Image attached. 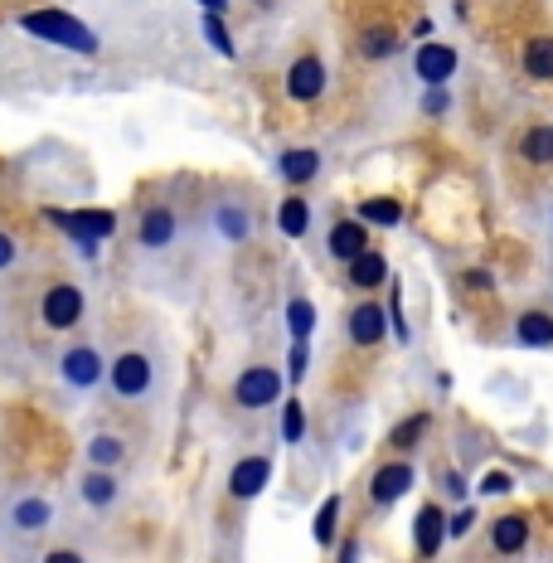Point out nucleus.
<instances>
[{
    "instance_id": "4468645a",
    "label": "nucleus",
    "mask_w": 553,
    "mask_h": 563,
    "mask_svg": "<svg viewBox=\"0 0 553 563\" xmlns=\"http://www.w3.org/2000/svg\"><path fill=\"white\" fill-rule=\"evenodd\" d=\"M267 476H273V456H243L239 466L229 472V496L233 500H253V496H263L267 490Z\"/></svg>"
},
{
    "instance_id": "5701e85b",
    "label": "nucleus",
    "mask_w": 553,
    "mask_h": 563,
    "mask_svg": "<svg viewBox=\"0 0 553 563\" xmlns=\"http://www.w3.org/2000/svg\"><path fill=\"white\" fill-rule=\"evenodd\" d=\"M306 229H311V199L287 195L277 205V233H281V239H301Z\"/></svg>"
},
{
    "instance_id": "c85d7f7f",
    "label": "nucleus",
    "mask_w": 553,
    "mask_h": 563,
    "mask_svg": "<svg viewBox=\"0 0 553 563\" xmlns=\"http://www.w3.org/2000/svg\"><path fill=\"white\" fill-rule=\"evenodd\" d=\"M311 331H316V307L306 297H291L287 301V335L297 340V345H306L311 340Z\"/></svg>"
},
{
    "instance_id": "7ed1b4c3",
    "label": "nucleus",
    "mask_w": 553,
    "mask_h": 563,
    "mask_svg": "<svg viewBox=\"0 0 553 563\" xmlns=\"http://www.w3.org/2000/svg\"><path fill=\"white\" fill-rule=\"evenodd\" d=\"M88 321V291L74 277H49L34 291V325L44 335H78V325Z\"/></svg>"
},
{
    "instance_id": "a878e982",
    "label": "nucleus",
    "mask_w": 553,
    "mask_h": 563,
    "mask_svg": "<svg viewBox=\"0 0 553 563\" xmlns=\"http://www.w3.org/2000/svg\"><path fill=\"white\" fill-rule=\"evenodd\" d=\"M25 257H30V243L10 224H0V277H15L25 267Z\"/></svg>"
},
{
    "instance_id": "f257e3e1",
    "label": "nucleus",
    "mask_w": 553,
    "mask_h": 563,
    "mask_svg": "<svg viewBox=\"0 0 553 563\" xmlns=\"http://www.w3.org/2000/svg\"><path fill=\"white\" fill-rule=\"evenodd\" d=\"M102 389H108L117 404L126 408H151L166 389V369H161V355L156 345H146V340H136V345H122L108 355V379H102Z\"/></svg>"
},
{
    "instance_id": "c756f323",
    "label": "nucleus",
    "mask_w": 553,
    "mask_h": 563,
    "mask_svg": "<svg viewBox=\"0 0 553 563\" xmlns=\"http://www.w3.org/2000/svg\"><path fill=\"white\" fill-rule=\"evenodd\" d=\"M64 224L78 233V243H98V239H108V233L117 229V219L112 214H74V219H64Z\"/></svg>"
},
{
    "instance_id": "6e6552de",
    "label": "nucleus",
    "mask_w": 553,
    "mask_h": 563,
    "mask_svg": "<svg viewBox=\"0 0 553 563\" xmlns=\"http://www.w3.org/2000/svg\"><path fill=\"white\" fill-rule=\"evenodd\" d=\"M325 88H331V74H325V58H321V54L291 58L287 78H281V92H287L291 102H316Z\"/></svg>"
},
{
    "instance_id": "393cba45",
    "label": "nucleus",
    "mask_w": 553,
    "mask_h": 563,
    "mask_svg": "<svg viewBox=\"0 0 553 563\" xmlns=\"http://www.w3.org/2000/svg\"><path fill=\"white\" fill-rule=\"evenodd\" d=\"M520 156L529 161V166H553V122L529 126L524 141H520Z\"/></svg>"
},
{
    "instance_id": "423d86ee",
    "label": "nucleus",
    "mask_w": 553,
    "mask_h": 563,
    "mask_svg": "<svg viewBox=\"0 0 553 563\" xmlns=\"http://www.w3.org/2000/svg\"><path fill=\"white\" fill-rule=\"evenodd\" d=\"M281 369H273V365H248L233 379V398H239V408H273V404H281Z\"/></svg>"
},
{
    "instance_id": "b1692460",
    "label": "nucleus",
    "mask_w": 553,
    "mask_h": 563,
    "mask_svg": "<svg viewBox=\"0 0 553 563\" xmlns=\"http://www.w3.org/2000/svg\"><path fill=\"white\" fill-rule=\"evenodd\" d=\"M520 64H524V78H534V84H553V40L549 34H539V40L524 44Z\"/></svg>"
},
{
    "instance_id": "a19ab883",
    "label": "nucleus",
    "mask_w": 553,
    "mask_h": 563,
    "mask_svg": "<svg viewBox=\"0 0 553 563\" xmlns=\"http://www.w3.org/2000/svg\"><path fill=\"white\" fill-rule=\"evenodd\" d=\"M340 563H360V544H355V539H350V544L340 549Z\"/></svg>"
},
{
    "instance_id": "7c9ffc66",
    "label": "nucleus",
    "mask_w": 553,
    "mask_h": 563,
    "mask_svg": "<svg viewBox=\"0 0 553 563\" xmlns=\"http://www.w3.org/2000/svg\"><path fill=\"white\" fill-rule=\"evenodd\" d=\"M301 438H306V408H301V398H281V442H287V448H297Z\"/></svg>"
},
{
    "instance_id": "9b49d317",
    "label": "nucleus",
    "mask_w": 553,
    "mask_h": 563,
    "mask_svg": "<svg viewBox=\"0 0 553 563\" xmlns=\"http://www.w3.org/2000/svg\"><path fill=\"white\" fill-rule=\"evenodd\" d=\"M413 481H418V466L413 462H384L379 472L369 476V506H379V510L398 506V500L413 490Z\"/></svg>"
},
{
    "instance_id": "6ab92c4d",
    "label": "nucleus",
    "mask_w": 553,
    "mask_h": 563,
    "mask_svg": "<svg viewBox=\"0 0 553 563\" xmlns=\"http://www.w3.org/2000/svg\"><path fill=\"white\" fill-rule=\"evenodd\" d=\"M345 282H350V287H360V291L384 287V282H388V257L379 249H364L355 263H345Z\"/></svg>"
},
{
    "instance_id": "cd10ccee",
    "label": "nucleus",
    "mask_w": 553,
    "mask_h": 563,
    "mask_svg": "<svg viewBox=\"0 0 553 563\" xmlns=\"http://www.w3.org/2000/svg\"><path fill=\"white\" fill-rule=\"evenodd\" d=\"M311 534H316V544H321V549H331V544H335V534H340V496H325L321 506H316Z\"/></svg>"
},
{
    "instance_id": "58836bf2",
    "label": "nucleus",
    "mask_w": 553,
    "mask_h": 563,
    "mask_svg": "<svg viewBox=\"0 0 553 563\" xmlns=\"http://www.w3.org/2000/svg\"><path fill=\"white\" fill-rule=\"evenodd\" d=\"M466 287H471V291H490V287H496V277H490V267H471V273H466Z\"/></svg>"
},
{
    "instance_id": "ddd939ff",
    "label": "nucleus",
    "mask_w": 553,
    "mask_h": 563,
    "mask_svg": "<svg viewBox=\"0 0 553 563\" xmlns=\"http://www.w3.org/2000/svg\"><path fill=\"white\" fill-rule=\"evenodd\" d=\"M126 456H132V448H126L122 432H112V428H92L88 432V442H84V462L88 466H98V472H117Z\"/></svg>"
},
{
    "instance_id": "72a5a7b5",
    "label": "nucleus",
    "mask_w": 553,
    "mask_h": 563,
    "mask_svg": "<svg viewBox=\"0 0 553 563\" xmlns=\"http://www.w3.org/2000/svg\"><path fill=\"white\" fill-rule=\"evenodd\" d=\"M199 30H204V40L214 44V54H223V58L239 54V49H233V34H229V25H223V15H204V25H199Z\"/></svg>"
},
{
    "instance_id": "2f4dec72",
    "label": "nucleus",
    "mask_w": 553,
    "mask_h": 563,
    "mask_svg": "<svg viewBox=\"0 0 553 563\" xmlns=\"http://www.w3.org/2000/svg\"><path fill=\"white\" fill-rule=\"evenodd\" d=\"M428 428H432V418H428V413H413L408 422H398V428H394V438H388V442H394L398 452H408V448H418V442H422V432H428Z\"/></svg>"
},
{
    "instance_id": "473e14b6",
    "label": "nucleus",
    "mask_w": 553,
    "mask_h": 563,
    "mask_svg": "<svg viewBox=\"0 0 553 563\" xmlns=\"http://www.w3.org/2000/svg\"><path fill=\"white\" fill-rule=\"evenodd\" d=\"M306 369H311V350L291 340V350H287V369H281V384H291V394H297V389H301V379H306Z\"/></svg>"
},
{
    "instance_id": "bb28decb",
    "label": "nucleus",
    "mask_w": 553,
    "mask_h": 563,
    "mask_svg": "<svg viewBox=\"0 0 553 563\" xmlns=\"http://www.w3.org/2000/svg\"><path fill=\"white\" fill-rule=\"evenodd\" d=\"M360 54H364V58H374V64H379V58H394V54H398V30L369 25V30L360 34Z\"/></svg>"
},
{
    "instance_id": "1a4fd4ad",
    "label": "nucleus",
    "mask_w": 553,
    "mask_h": 563,
    "mask_svg": "<svg viewBox=\"0 0 553 563\" xmlns=\"http://www.w3.org/2000/svg\"><path fill=\"white\" fill-rule=\"evenodd\" d=\"M456 64H462V54H456L452 44L428 40V44H418V54H413V78L428 88H446L456 78Z\"/></svg>"
},
{
    "instance_id": "e433bc0d",
    "label": "nucleus",
    "mask_w": 553,
    "mask_h": 563,
    "mask_svg": "<svg viewBox=\"0 0 553 563\" xmlns=\"http://www.w3.org/2000/svg\"><path fill=\"white\" fill-rule=\"evenodd\" d=\"M40 563H88V554L78 544H54V549H44Z\"/></svg>"
},
{
    "instance_id": "0eeeda50",
    "label": "nucleus",
    "mask_w": 553,
    "mask_h": 563,
    "mask_svg": "<svg viewBox=\"0 0 553 563\" xmlns=\"http://www.w3.org/2000/svg\"><path fill=\"white\" fill-rule=\"evenodd\" d=\"M136 243L141 253H170L175 243H180V214H175L170 205H146V214H141L136 224Z\"/></svg>"
},
{
    "instance_id": "4c0bfd02",
    "label": "nucleus",
    "mask_w": 553,
    "mask_h": 563,
    "mask_svg": "<svg viewBox=\"0 0 553 563\" xmlns=\"http://www.w3.org/2000/svg\"><path fill=\"white\" fill-rule=\"evenodd\" d=\"M422 112H428V117L452 112V88H428V98H422Z\"/></svg>"
},
{
    "instance_id": "9d476101",
    "label": "nucleus",
    "mask_w": 553,
    "mask_h": 563,
    "mask_svg": "<svg viewBox=\"0 0 553 563\" xmlns=\"http://www.w3.org/2000/svg\"><path fill=\"white\" fill-rule=\"evenodd\" d=\"M78 506L92 510V515H112L117 506H122V476L84 466V476H78Z\"/></svg>"
},
{
    "instance_id": "4be33fe9",
    "label": "nucleus",
    "mask_w": 553,
    "mask_h": 563,
    "mask_svg": "<svg viewBox=\"0 0 553 563\" xmlns=\"http://www.w3.org/2000/svg\"><path fill=\"white\" fill-rule=\"evenodd\" d=\"M515 340L524 350H549L553 345V316L549 311H520L515 316Z\"/></svg>"
},
{
    "instance_id": "39448f33",
    "label": "nucleus",
    "mask_w": 553,
    "mask_h": 563,
    "mask_svg": "<svg viewBox=\"0 0 553 563\" xmlns=\"http://www.w3.org/2000/svg\"><path fill=\"white\" fill-rule=\"evenodd\" d=\"M25 30L44 34V40H54V44H64V49L98 54V34L84 30L74 15H64V10H34V15H25Z\"/></svg>"
},
{
    "instance_id": "f704fd0d",
    "label": "nucleus",
    "mask_w": 553,
    "mask_h": 563,
    "mask_svg": "<svg viewBox=\"0 0 553 563\" xmlns=\"http://www.w3.org/2000/svg\"><path fill=\"white\" fill-rule=\"evenodd\" d=\"M384 316H388V325H394V335L408 345V340H413V331H408V321H403V297H398V291H394V297H388Z\"/></svg>"
},
{
    "instance_id": "f03ea898",
    "label": "nucleus",
    "mask_w": 553,
    "mask_h": 563,
    "mask_svg": "<svg viewBox=\"0 0 553 563\" xmlns=\"http://www.w3.org/2000/svg\"><path fill=\"white\" fill-rule=\"evenodd\" d=\"M54 525H58V506L40 486L0 490V549H34Z\"/></svg>"
},
{
    "instance_id": "79ce46f5",
    "label": "nucleus",
    "mask_w": 553,
    "mask_h": 563,
    "mask_svg": "<svg viewBox=\"0 0 553 563\" xmlns=\"http://www.w3.org/2000/svg\"><path fill=\"white\" fill-rule=\"evenodd\" d=\"M199 5H204V15H223V10H229V0H199Z\"/></svg>"
},
{
    "instance_id": "f3484780",
    "label": "nucleus",
    "mask_w": 553,
    "mask_h": 563,
    "mask_svg": "<svg viewBox=\"0 0 553 563\" xmlns=\"http://www.w3.org/2000/svg\"><path fill=\"white\" fill-rule=\"evenodd\" d=\"M413 544L422 559H432L438 549L446 544V510L442 506H422L418 520H413Z\"/></svg>"
},
{
    "instance_id": "412c9836",
    "label": "nucleus",
    "mask_w": 553,
    "mask_h": 563,
    "mask_svg": "<svg viewBox=\"0 0 553 563\" xmlns=\"http://www.w3.org/2000/svg\"><path fill=\"white\" fill-rule=\"evenodd\" d=\"M355 219L364 229H398V224H403V205H398V199H388V195H369V199H360Z\"/></svg>"
},
{
    "instance_id": "ea45409f",
    "label": "nucleus",
    "mask_w": 553,
    "mask_h": 563,
    "mask_svg": "<svg viewBox=\"0 0 553 563\" xmlns=\"http://www.w3.org/2000/svg\"><path fill=\"white\" fill-rule=\"evenodd\" d=\"M471 525H476V510H456V515H452V525H446V534L462 539V534L471 530Z\"/></svg>"
},
{
    "instance_id": "a211bd4d",
    "label": "nucleus",
    "mask_w": 553,
    "mask_h": 563,
    "mask_svg": "<svg viewBox=\"0 0 553 563\" xmlns=\"http://www.w3.org/2000/svg\"><path fill=\"white\" fill-rule=\"evenodd\" d=\"M490 544H496V554H524L529 549V515H520V510L500 515V520L490 525Z\"/></svg>"
},
{
    "instance_id": "20e7f679",
    "label": "nucleus",
    "mask_w": 553,
    "mask_h": 563,
    "mask_svg": "<svg viewBox=\"0 0 553 563\" xmlns=\"http://www.w3.org/2000/svg\"><path fill=\"white\" fill-rule=\"evenodd\" d=\"M54 374L68 394H78V398L98 394L102 379H108V350H102L98 340H68L54 360Z\"/></svg>"
},
{
    "instance_id": "f8f14e48",
    "label": "nucleus",
    "mask_w": 553,
    "mask_h": 563,
    "mask_svg": "<svg viewBox=\"0 0 553 563\" xmlns=\"http://www.w3.org/2000/svg\"><path fill=\"white\" fill-rule=\"evenodd\" d=\"M209 224H214V239L219 243H248L253 233H257V214H253V205H239V199H223V205L209 209Z\"/></svg>"
},
{
    "instance_id": "2eb2a0df",
    "label": "nucleus",
    "mask_w": 553,
    "mask_h": 563,
    "mask_svg": "<svg viewBox=\"0 0 553 563\" xmlns=\"http://www.w3.org/2000/svg\"><path fill=\"white\" fill-rule=\"evenodd\" d=\"M345 331L360 350H374V345H384V335H388V316H384V307H374V301H360V307L345 316Z\"/></svg>"
},
{
    "instance_id": "aec40b11",
    "label": "nucleus",
    "mask_w": 553,
    "mask_h": 563,
    "mask_svg": "<svg viewBox=\"0 0 553 563\" xmlns=\"http://www.w3.org/2000/svg\"><path fill=\"white\" fill-rule=\"evenodd\" d=\"M277 175H281L287 185H306V180H316V175H321V151H311V146L281 151V156H277Z\"/></svg>"
},
{
    "instance_id": "dca6fc26",
    "label": "nucleus",
    "mask_w": 553,
    "mask_h": 563,
    "mask_svg": "<svg viewBox=\"0 0 553 563\" xmlns=\"http://www.w3.org/2000/svg\"><path fill=\"white\" fill-rule=\"evenodd\" d=\"M364 249H369V229H364L360 219H340V224H331V233H325V253H331L335 263H355Z\"/></svg>"
},
{
    "instance_id": "c9c22d12",
    "label": "nucleus",
    "mask_w": 553,
    "mask_h": 563,
    "mask_svg": "<svg viewBox=\"0 0 553 563\" xmlns=\"http://www.w3.org/2000/svg\"><path fill=\"white\" fill-rule=\"evenodd\" d=\"M476 490H480V496H510V490H515V476H510V472H486Z\"/></svg>"
}]
</instances>
